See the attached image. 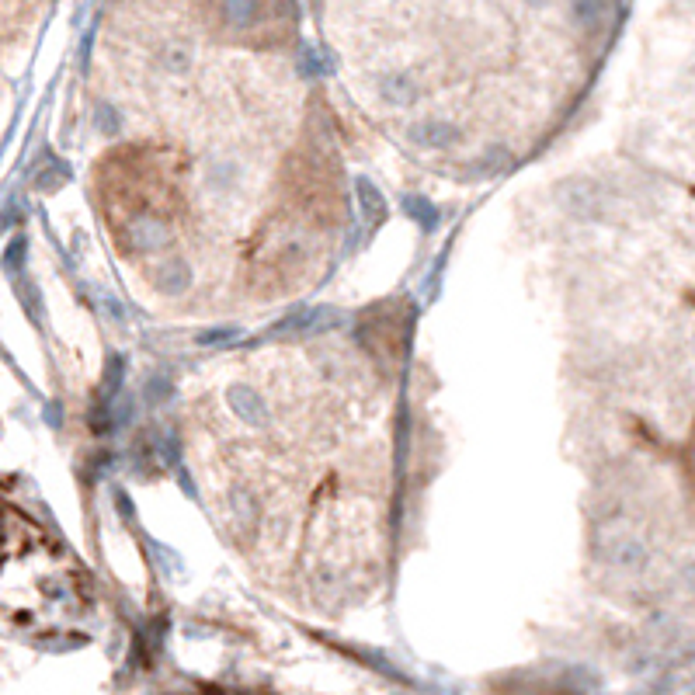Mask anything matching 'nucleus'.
<instances>
[{
  "mask_svg": "<svg viewBox=\"0 0 695 695\" xmlns=\"http://www.w3.org/2000/svg\"><path fill=\"white\" fill-rule=\"evenodd\" d=\"M129 244L139 247V251H160V247L167 244V226L150 216L136 219V223L129 226Z\"/></svg>",
  "mask_w": 695,
  "mask_h": 695,
  "instance_id": "1",
  "label": "nucleus"
},
{
  "mask_svg": "<svg viewBox=\"0 0 695 695\" xmlns=\"http://www.w3.org/2000/svg\"><path fill=\"white\" fill-rule=\"evenodd\" d=\"M230 407L237 411V417H244V421L268 424V404L254 390H247V386H233V390H230Z\"/></svg>",
  "mask_w": 695,
  "mask_h": 695,
  "instance_id": "2",
  "label": "nucleus"
},
{
  "mask_svg": "<svg viewBox=\"0 0 695 695\" xmlns=\"http://www.w3.org/2000/svg\"><path fill=\"white\" fill-rule=\"evenodd\" d=\"M411 139L421 146H431V150H438V146H449L459 139V129L449 126V122H438V119H428V122H417V126L411 129Z\"/></svg>",
  "mask_w": 695,
  "mask_h": 695,
  "instance_id": "3",
  "label": "nucleus"
},
{
  "mask_svg": "<svg viewBox=\"0 0 695 695\" xmlns=\"http://www.w3.org/2000/svg\"><path fill=\"white\" fill-rule=\"evenodd\" d=\"M261 11V0H219V18L230 28H247L254 25Z\"/></svg>",
  "mask_w": 695,
  "mask_h": 695,
  "instance_id": "4",
  "label": "nucleus"
},
{
  "mask_svg": "<svg viewBox=\"0 0 695 695\" xmlns=\"http://www.w3.org/2000/svg\"><path fill=\"white\" fill-rule=\"evenodd\" d=\"M188 285H192V268H188L181 258H171L164 268H160V289H164L167 296H181Z\"/></svg>",
  "mask_w": 695,
  "mask_h": 695,
  "instance_id": "5",
  "label": "nucleus"
},
{
  "mask_svg": "<svg viewBox=\"0 0 695 695\" xmlns=\"http://www.w3.org/2000/svg\"><path fill=\"white\" fill-rule=\"evenodd\" d=\"M230 515H233V525H237L240 532L254 529L258 525V504H254L251 494H244V490H233L230 494Z\"/></svg>",
  "mask_w": 695,
  "mask_h": 695,
  "instance_id": "6",
  "label": "nucleus"
},
{
  "mask_svg": "<svg viewBox=\"0 0 695 695\" xmlns=\"http://www.w3.org/2000/svg\"><path fill=\"white\" fill-rule=\"evenodd\" d=\"M383 98L390 101V105L407 108V105H414V101H417V84L411 77H386Z\"/></svg>",
  "mask_w": 695,
  "mask_h": 695,
  "instance_id": "7",
  "label": "nucleus"
},
{
  "mask_svg": "<svg viewBox=\"0 0 695 695\" xmlns=\"http://www.w3.org/2000/svg\"><path fill=\"white\" fill-rule=\"evenodd\" d=\"M160 63H164V70H171V73H185L188 67H192V49L181 46V42H171V46L160 53Z\"/></svg>",
  "mask_w": 695,
  "mask_h": 695,
  "instance_id": "8",
  "label": "nucleus"
},
{
  "mask_svg": "<svg viewBox=\"0 0 695 695\" xmlns=\"http://www.w3.org/2000/svg\"><path fill=\"white\" fill-rule=\"evenodd\" d=\"M358 199H362V209L369 212L372 223H379V219H383L386 202H383V195H379L376 188L369 185V181H358Z\"/></svg>",
  "mask_w": 695,
  "mask_h": 695,
  "instance_id": "9",
  "label": "nucleus"
},
{
  "mask_svg": "<svg viewBox=\"0 0 695 695\" xmlns=\"http://www.w3.org/2000/svg\"><path fill=\"white\" fill-rule=\"evenodd\" d=\"M605 11V0H574V18L584 25H595Z\"/></svg>",
  "mask_w": 695,
  "mask_h": 695,
  "instance_id": "10",
  "label": "nucleus"
},
{
  "mask_svg": "<svg viewBox=\"0 0 695 695\" xmlns=\"http://www.w3.org/2000/svg\"><path fill=\"white\" fill-rule=\"evenodd\" d=\"M209 178H212V185H216V188H233V185H237V178H240V167L237 164H216L209 171Z\"/></svg>",
  "mask_w": 695,
  "mask_h": 695,
  "instance_id": "11",
  "label": "nucleus"
},
{
  "mask_svg": "<svg viewBox=\"0 0 695 695\" xmlns=\"http://www.w3.org/2000/svg\"><path fill=\"white\" fill-rule=\"evenodd\" d=\"M532 4H546V0H532Z\"/></svg>",
  "mask_w": 695,
  "mask_h": 695,
  "instance_id": "12",
  "label": "nucleus"
}]
</instances>
